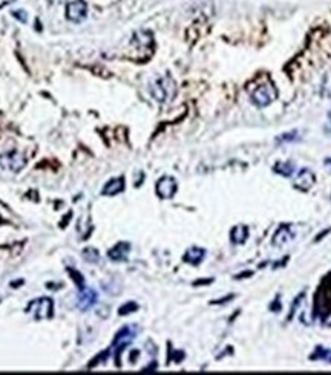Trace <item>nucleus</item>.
I'll return each instance as SVG.
<instances>
[{
  "label": "nucleus",
  "instance_id": "2",
  "mask_svg": "<svg viewBox=\"0 0 331 375\" xmlns=\"http://www.w3.org/2000/svg\"><path fill=\"white\" fill-rule=\"evenodd\" d=\"M278 98V91L273 85L270 83H264L259 85L257 88H254L250 92V100L256 107H267L269 104H272L275 100Z\"/></svg>",
  "mask_w": 331,
  "mask_h": 375
},
{
  "label": "nucleus",
  "instance_id": "10",
  "mask_svg": "<svg viewBox=\"0 0 331 375\" xmlns=\"http://www.w3.org/2000/svg\"><path fill=\"white\" fill-rule=\"evenodd\" d=\"M129 251H130V244L127 242H120L117 244L115 247H112L109 251H107V256L110 260H115V262H120V260H126L127 256H129Z\"/></svg>",
  "mask_w": 331,
  "mask_h": 375
},
{
  "label": "nucleus",
  "instance_id": "9",
  "mask_svg": "<svg viewBox=\"0 0 331 375\" xmlns=\"http://www.w3.org/2000/svg\"><path fill=\"white\" fill-rule=\"evenodd\" d=\"M123 190H124V178L123 176H118V178L109 179L104 184L103 190H101V195H104V196H115V195L121 193Z\"/></svg>",
  "mask_w": 331,
  "mask_h": 375
},
{
  "label": "nucleus",
  "instance_id": "18",
  "mask_svg": "<svg viewBox=\"0 0 331 375\" xmlns=\"http://www.w3.org/2000/svg\"><path fill=\"white\" fill-rule=\"evenodd\" d=\"M13 16H14V17L17 19V20L23 22V23H26V20H28L26 11H23V10H19V11H13Z\"/></svg>",
  "mask_w": 331,
  "mask_h": 375
},
{
  "label": "nucleus",
  "instance_id": "1",
  "mask_svg": "<svg viewBox=\"0 0 331 375\" xmlns=\"http://www.w3.org/2000/svg\"><path fill=\"white\" fill-rule=\"evenodd\" d=\"M151 94L158 103H167L176 95V83L170 75H164L151 85Z\"/></svg>",
  "mask_w": 331,
  "mask_h": 375
},
{
  "label": "nucleus",
  "instance_id": "16",
  "mask_svg": "<svg viewBox=\"0 0 331 375\" xmlns=\"http://www.w3.org/2000/svg\"><path fill=\"white\" fill-rule=\"evenodd\" d=\"M320 94L326 98H331V72H328L322 80Z\"/></svg>",
  "mask_w": 331,
  "mask_h": 375
},
{
  "label": "nucleus",
  "instance_id": "20",
  "mask_svg": "<svg viewBox=\"0 0 331 375\" xmlns=\"http://www.w3.org/2000/svg\"><path fill=\"white\" fill-rule=\"evenodd\" d=\"M325 166L331 170V158H326V160H325Z\"/></svg>",
  "mask_w": 331,
  "mask_h": 375
},
{
  "label": "nucleus",
  "instance_id": "17",
  "mask_svg": "<svg viewBox=\"0 0 331 375\" xmlns=\"http://www.w3.org/2000/svg\"><path fill=\"white\" fill-rule=\"evenodd\" d=\"M137 310H138V305L129 302V304L123 305V307L118 310V314H120V316H127V314H130V313H134V311H137Z\"/></svg>",
  "mask_w": 331,
  "mask_h": 375
},
{
  "label": "nucleus",
  "instance_id": "4",
  "mask_svg": "<svg viewBox=\"0 0 331 375\" xmlns=\"http://www.w3.org/2000/svg\"><path fill=\"white\" fill-rule=\"evenodd\" d=\"M25 166H26V160L17 150H11V152H5L0 155V167L4 170L19 173L20 170H23Z\"/></svg>",
  "mask_w": 331,
  "mask_h": 375
},
{
  "label": "nucleus",
  "instance_id": "7",
  "mask_svg": "<svg viewBox=\"0 0 331 375\" xmlns=\"http://www.w3.org/2000/svg\"><path fill=\"white\" fill-rule=\"evenodd\" d=\"M294 238H296V235H294V232H293V225L285 223V225H281V227L276 230V233L273 235L272 244L275 247H282V245H287L288 242H291Z\"/></svg>",
  "mask_w": 331,
  "mask_h": 375
},
{
  "label": "nucleus",
  "instance_id": "19",
  "mask_svg": "<svg viewBox=\"0 0 331 375\" xmlns=\"http://www.w3.org/2000/svg\"><path fill=\"white\" fill-rule=\"evenodd\" d=\"M296 132H291V133H285V135H281L279 138H278V141H294L296 139V136H293Z\"/></svg>",
  "mask_w": 331,
  "mask_h": 375
},
{
  "label": "nucleus",
  "instance_id": "8",
  "mask_svg": "<svg viewBox=\"0 0 331 375\" xmlns=\"http://www.w3.org/2000/svg\"><path fill=\"white\" fill-rule=\"evenodd\" d=\"M314 182H316L314 173L310 169H301L299 173L296 175V179H294V187L302 192H307L314 185Z\"/></svg>",
  "mask_w": 331,
  "mask_h": 375
},
{
  "label": "nucleus",
  "instance_id": "11",
  "mask_svg": "<svg viewBox=\"0 0 331 375\" xmlns=\"http://www.w3.org/2000/svg\"><path fill=\"white\" fill-rule=\"evenodd\" d=\"M204 256H206V250L204 248H201V247H190L186 253H184L182 259H184V262H187V264H190V265H198V264H201V262H203Z\"/></svg>",
  "mask_w": 331,
  "mask_h": 375
},
{
  "label": "nucleus",
  "instance_id": "6",
  "mask_svg": "<svg viewBox=\"0 0 331 375\" xmlns=\"http://www.w3.org/2000/svg\"><path fill=\"white\" fill-rule=\"evenodd\" d=\"M176 190H178V184H176V179L172 178V176L166 175V176H161L157 181L155 192L161 199H172L175 196Z\"/></svg>",
  "mask_w": 331,
  "mask_h": 375
},
{
  "label": "nucleus",
  "instance_id": "3",
  "mask_svg": "<svg viewBox=\"0 0 331 375\" xmlns=\"http://www.w3.org/2000/svg\"><path fill=\"white\" fill-rule=\"evenodd\" d=\"M52 310H54V304H52V300L49 297L35 298L34 302H31L28 305V313H31L34 316V319H37V320L51 319L52 317Z\"/></svg>",
  "mask_w": 331,
  "mask_h": 375
},
{
  "label": "nucleus",
  "instance_id": "15",
  "mask_svg": "<svg viewBox=\"0 0 331 375\" xmlns=\"http://www.w3.org/2000/svg\"><path fill=\"white\" fill-rule=\"evenodd\" d=\"M311 358L313 360H326L331 363V351L325 349L323 346H317L316 351L311 354Z\"/></svg>",
  "mask_w": 331,
  "mask_h": 375
},
{
  "label": "nucleus",
  "instance_id": "14",
  "mask_svg": "<svg viewBox=\"0 0 331 375\" xmlns=\"http://www.w3.org/2000/svg\"><path fill=\"white\" fill-rule=\"evenodd\" d=\"M294 169H296V166H294L293 161H279L275 164L273 170L281 175V176H285V178H290L293 173H294Z\"/></svg>",
  "mask_w": 331,
  "mask_h": 375
},
{
  "label": "nucleus",
  "instance_id": "5",
  "mask_svg": "<svg viewBox=\"0 0 331 375\" xmlns=\"http://www.w3.org/2000/svg\"><path fill=\"white\" fill-rule=\"evenodd\" d=\"M88 17V4L85 0H72L66 5V19L74 23H82Z\"/></svg>",
  "mask_w": 331,
  "mask_h": 375
},
{
  "label": "nucleus",
  "instance_id": "12",
  "mask_svg": "<svg viewBox=\"0 0 331 375\" xmlns=\"http://www.w3.org/2000/svg\"><path fill=\"white\" fill-rule=\"evenodd\" d=\"M97 302V292L91 288H82V292L79 295V307L82 310H89Z\"/></svg>",
  "mask_w": 331,
  "mask_h": 375
},
{
  "label": "nucleus",
  "instance_id": "13",
  "mask_svg": "<svg viewBox=\"0 0 331 375\" xmlns=\"http://www.w3.org/2000/svg\"><path fill=\"white\" fill-rule=\"evenodd\" d=\"M247 238H248V227H247V225L239 223V225H236V227H233L232 232H230V241L235 245H242L247 241Z\"/></svg>",
  "mask_w": 331,
  "mask_h": 375
}]
</instances>
